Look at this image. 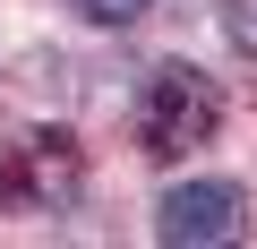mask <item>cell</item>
Returning <instances> with one entry per match:
<instances>
[{
    "instance_id": "7a4b0ae2",
    "label": "cell",
    "mask_w": 257,
    "mask_h": 249,
    "mask_svg": "<svg viewBox=\"0 0 257 249\" xmlns=\"http://www.w3.org/2000/svg\"><path fill=\"white\" fill-rule=\"evenodd\" d=\"M86 189V146L77 129H9L0 138V215H60Z\"/></svg>"
},
{
    "instance_id": "3957f363",
    "label": "cell",
    "mask_w": 257,
    "mask_h": 249,
    "mask_svg": "<svg viewBox=\"0 0 257 249\" xmlns=\"http://www.w3.org/2000/svg\"><path fill=\"white\" fill-rule=\"evenodd\" d=\"M240 215H248L240 181H180V189L155 198V240H172V249H223L240 232Z\"/></svg>"
},
{
    "instance_id": "277c9868",
    "label": "cell",
    "mask_w": 257,
    "mask_h": 249,
    "mask_svg": "<svg viewBox=\"0 0 257 249\" xmlns=\"http://www.w3.org/2000/svg\"><path fill=\"white\" fill-rule=\"evenodd\" d=\"M69 9H77V18H94V26H138L155 0H69Z\"/></svg>"
},
{
    "instance_id": "5b68a950",
    "label": "cell",
    "mask_w": 257,
    "mask_h": 249,
    "mask_svg": "<svg viewBox=\"0 0 257 249\" xmlns=\"http://www.w3.org/2000/svg\"><path fill=\"white\" fill-rule=\"evenodd\" d=\"M223 35L231 52H257V0H223Z\"/></svg>"
},
{
    "instance_id": "6da1fadb",
    "label": "cell",
    "mask_w": 257,
    "mask_h": 249,
    "mask_svg": "<svg viewBox=\"0 0 257 249\" xmlns=\"http://www.w3.org/2000/svg\"><path fill=\"white\" fill-rule=\"evenodd\" d=\"M214 129H223V86H214L197 60H163V69L138 86V155L180 163V155L214 146Z\"/></svg>"
}]
</instances>
